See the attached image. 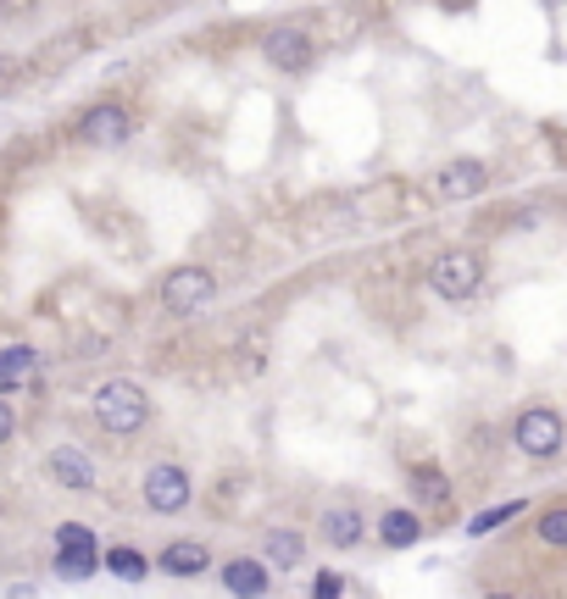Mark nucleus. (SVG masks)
Listing matches in <instances>:
<instances>
[{
	"mask_svg": "<svg viewBox=\"0 0 567 599\" xmlns=\"http://www.w3.org/2000/svg\"><path fill=\"white\" fill-rule=\"evenodd\" d=\"M90 416H95V427L106 439H139L156 422V400L139 378H106L90 394Z\"/></svg>",
	"mask_w": 567,
	"mask_h": 599,
	"instance_id": "1",
	"label": "nucleus"
},
{
	"mask_svg": "<svg viewBox=\"0 0 567 599\" xmlns=\"http://www.w3.org/2000/svg\"><path fill=\"white\" fill-rule=\"evenodd\" d=\"M423 284H429L434 300H445V306H467V300L484 295V284H490V255H484L478 244H445L434 262H429Z\"/></svg>",
	"mask_w": 567,
	"mask_h": 599,
	"instance_id": "2",
	"label": "nucleus"
},
{
	"mask_svg": "<svg viewBox=\"0 0 567 599\" xmlns=\"http://www.w3.org/2000/svg\"><path fill=\"white\" fill-rule=\"evenodd\" d=\"M507 439L523 461H556L567 450V411L545 405V400H529L512 411V427H507Z\"/></svg>",
	"mask_w": 567,
	"mask_h": 599,
	"instance_id": "3",
	"label": "nucleus"
},
{
	"mask_svg": "<svg viewBox=\"0 0 567 599\" xmlns=\"http://www.w3.org/2000/svg\"><path fill=\"white\" fill-rule=\"evenodd\" d=\"M217 295H223V284H217V273L201 267V262H179V267H168V273L156 278V306H161V316H173V322L201 316Z\"/></svg>",
	"mask_w": 567,
	"mask_h": 599,
	"instance_id": "4",
	"label": "nucleus"
},
{
	"mask_svg": "<svg viewBox=\"0 0 567 599\" xmlns=\"http://www.w3.org/2000/svg\"><path fill=\"white\" fill-rule=\"evenodd\" d=\"M139 499H145L150 517H184L195 505V472L173 456H161L139 472Z\"/></svg>",
	"mask_w": 567,
	"mask_h": 599,
	"instance_id": "5",
	"label": "nucleus"
},
{
	"mask_svg": "<svg viewBox=\"0 0 567 599\" xmlns=\"http://www.w3.org/2000/svg\"><path fill=\"white\" fill-rule=\"evenodd\" d=\"M139 134V112L128 101H95L72 117V145L84 150H123Z\"/></svg>",
	"mask_w": 567,
	"mask_h": 599,
	"instance_id": "6",
	"label": "nucleus"
},
{
	"mask_svg": "<svg viewBox=\"0 0 567 599\" xmlns=\"http://www.w3.org/2000/svg\"><path fill=\"white\" fill-rule=\"evenodd\" d=\"M262 61L284 78H306L317 61H322V45H317V28L311 23H273L262 34Z\"/></svg>",
	"mask_w": 567,
	"mask_h": 599,
	"instance_id": "7",
	"label": "nucleus"
},
{
	"mask_svg": "<svg viewBox=\"0 0 567 599\" xmlns=\"http://www.w3.org/2000/svg\"><path fill=\"white\" fill-rule=\"evenodd\" d=\"M490 184H496L490 161H478V155H456V161H440V166H434L423 189H429V200H434V206H462V200H478Z\"/></svg>",
	"mask_w": 567,
	"mask_h": 599,
	"instance_id": "8",
	"label": "nucleus"
},
{
	"mask_svg": "<svg viewBox=\"0 0 567 599\" xmlns=\"http://www.w3.org/2000/svg\"><path fill=\"white\" fill-rule=\"evenodd\" d=\"M407 499L440 528L456 517V483H451V472L440 461H407Z\"/></svg>",
	"mask_w": 567,
	"mask_h": 599,
	"instance_id": "9",
	"label": "nucleus"
},
{
	"mask_svg": "<svg viewBox=\"0 0 567 599\" xmlns=\"http://www.w3.org/2000/svg\"><path fill=\"white\" fill-rule=\"evenodd\" d=\"M317 544L322 550H334V555H351V550H362L367 539H373V522H367V510L356 505V499H334V505H322L317 510Z\"/></svg>",
	"mask_w": 567,
	"mask_h": 599,
	"instance_id": "10",
	"label": "nucleus"
},
{
	"mask_svg": "<svg viewBox=\"0 0 567 599\" xmlns=\"http://www.w3.org/2000/svg\"><path fill=\"white\" fill-rule=\"evenodd\" d=\"M273 566H268V555L262 550H234V555H223L217 561V588L223 594H239V599H262L268 588H273Z\"/></svg>",
	"mask_w": 567,
	"mask_h": 599,
	"instance_id": "11",
	"label": "nucleus"
},
{
	"mask_svg": "<svg viewBox=\"0 0 567 599\" xmlns=\"http://www.w3.org/2000/svg\"><path fill=\"white\" fill-rule=\"evenodd\" d=\"M429 517L407 499V505H384L378 517H373V539H378V550H418L423 539H429Z\"/></svg>",
	"mask_w": 567,
	"mask_h": 599,
	"instance_id": "12",
	"label": "nucleus"
},
{
	"mask_svg": "<svg viewBox=\"0 0 567 599\" xmlns=\"http://www.w3.org/2000/svg\"><path fill=\"white\" fill-rule=\"evenodd\" d=\"M212 566H217V555H212L206 539H168V544L156 550V572L173 577V583H195V577H206Z\"/></svg>",
	"mask_w": 567,
	"mask_h": 599,
	"instance_id": "13",
	"label": "nucleus"
},
{
	"mask_svg": "<svg viewBox=\"0 0 567 599\" xmlns=\"http://www.w3.org/2000/svg\"><path fill=\"white\" fill-rule=\"evenodd\" d=\"M45 477H50L56 488H67V494H95V488H101L95 461L78 450V445H56V450L45 456Z\"/></svg>",
	"mask_w": 567,
	"mask_h": 599,
	"instance_id": "14",
	"label": "nucleus"
},
{
	"mask_svg": "<svg viewBox=\"0 0 567 599\" xmlns=\"http://www.w3.org/2000/svg\"><path fill=\"white\" fill-rule=\"evenodd\" d=\"M257 550L268 555V566H273L279 577L306 566V533H300V528H290V522H273V528H262Z\"/></svg>",
	"mask_w": 567,
	"mask_h": 599,
	"instance_id": "15",
	"label": "nucleus"
},
{
	"mask_svg": "<svg viewBox=\"0 0 567 599\" xmlns=\"http://www.w3.org/2000/svg\"><path fill=\"white\" fill-rule=\"evenodd\" d=\"M95 572H106V550L95 544V533H84V539H61V544H56V577L84 583V577H95Z\"/></svg>",
	"mask_w": 567,
	"mask_h": 599,
	"instance_id": "16",
	"label": "nucleus"
},
{
	"mask_svg": "<svg viewBox=\"0 0 567 599\" xmlns=\"http://www.w3.org/2000/svg\"><path fill=\"white\" fill-rule=\"evenodd\" d=\"M534 544L545 555H567V494L534 510Z\"/></svg>",
	"mask_w": 567,
	"mask_h": 599,
	"instance_id": "17",
	"label": "nucleus"
},
{
	"mask_svg": "<svg viewBox=\"0 0 567 599\" xmlns=\"http://www.w3.org/2000/svg\"><path fill=\"white\" fill-rule=\"evenodd\" d=\"M106 572H112L117 583H145V577L156 572V555H145L139 544H112V550H106Z\"/></svg>",
	"mask_w": 567,
	"mask_h": 599,
	"instance_id": "18",
	"label": "nucleus"
},
{
	"mask_svg": "<svg viewBox=\"0 0 567 599\" xmlns=\"http://www.w3.org/2000/svg\"><path fill=\"white\" fill-rule=\"evenodd\" d=\"M518 517H529V499H501V505H484L478 517L467 522V533H473V539H490V533L512 528Z\"/></svg>",
	"mask_w": 567,
	"mask_h": 599,
	"instance_id": "19",
	"label": "nucleus"
},
{
	"mask_svg": "<svg viewBox=\"0 0 567 599\" xmlns=\"http://www.w3.org/2000/svg\"><path fill=\"white\" fill-rule=\"evenodd\" d=\"M34 367H39L34 345H7V350H0V394H18Z\"/></svg>",
	"mask_w": 567,
	"mask_h": 599,
	"instance_id": "20",
	"label": "nucleus"
},
{
	"mask_svg": "<svg viewBox=\"0 0 567 599\" xmlns=\"http://www.w3.org/2000/svg\"><path fill=\"white\" fill-rule=\"evenodd\" d=\"M12 439H18V405H12V394H0V450Z\"/></svg>",
	"mask_w": 567,
	"mask_h": 599,
	"instance_id": "21",
	"label": "nucleus"
},
{
	"mask_svg": "<svg viewBox=\"0 0 567 599\" xmlns=\"http://www.w3.org/2000/svg\"><path fill=\"white\" fill-rule=\"evenodd\" d=\"M345 588H351V583H345L340 572H317V577H311V594H322V599H329V594H345Z\"/></svg>",
	"mask_w": 567,
	"mask_h": 599,
	"instance_id": "22",
	"label": "nucleus"
},
{
	"mask_svg": "<svg viewBox=\"0 0 567 599\" xmlns=\"http://www.w3.org/2000/svg\"><path fill=\"white\" fill-rule=\"evenodd\" d=\"M434 7H445V12H462V7H473V0H434Z\"/></svg>",
	"mask_w": 567,
	"mask_h": 599,
	"instance_id": "23",
	"label": "nucleus"
},
{
	"mask_svg": "<svg viewBox=\"0 0 567 599\" xmlns=\"http://www.w3.org/2000/svg\"><path fill=\"white\" fill-rule=\"evenodd\" d=\"M0 83H7V56H0Z\"/></svg>",
	"mask_w": 567,
	"mask_h": 599,
	"instance_id": "24",
	"label": "nucleus"
}]
</instances>
